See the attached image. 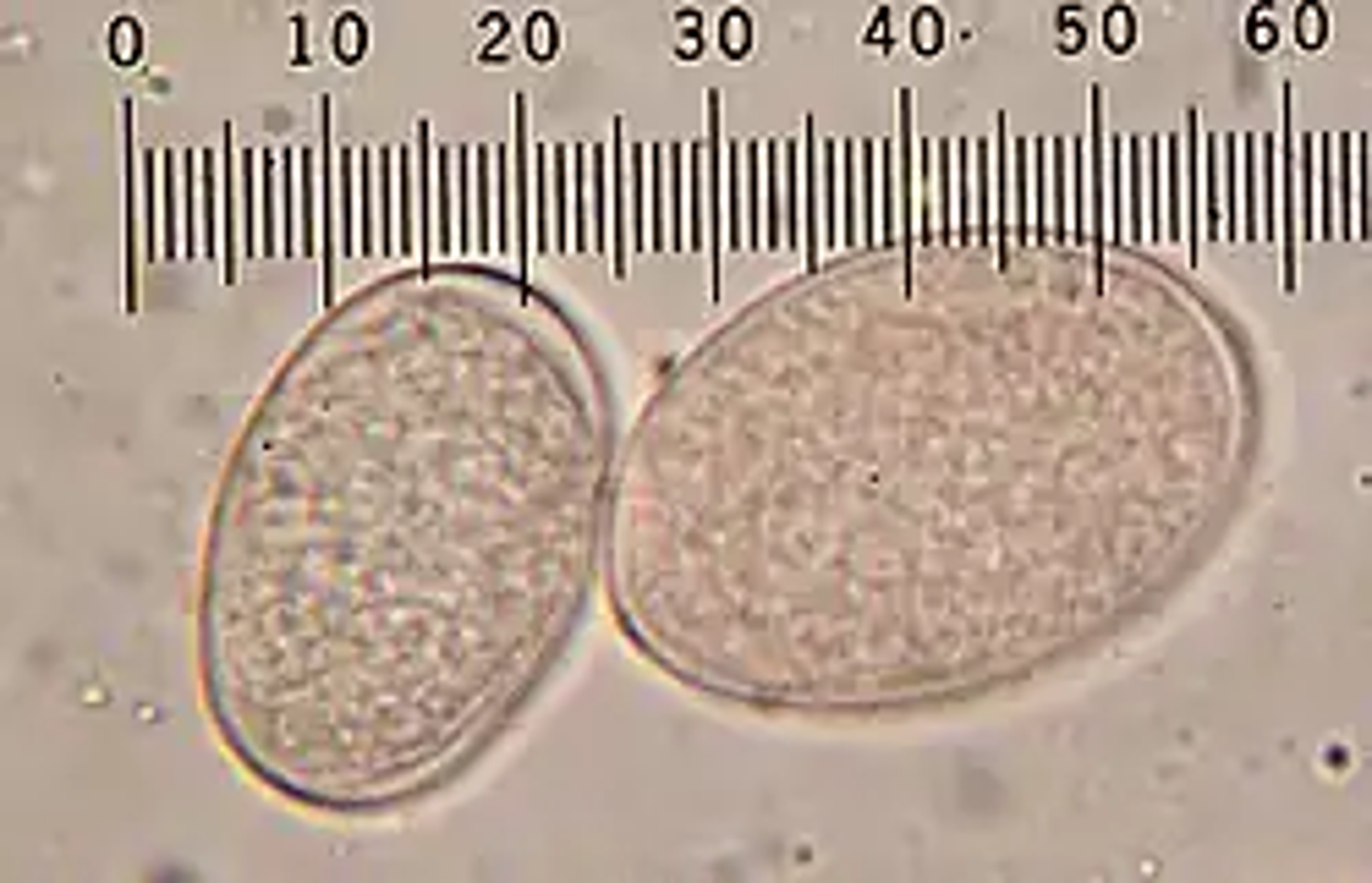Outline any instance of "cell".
I'll return each mask as SVG.
<instances>
[{
	"label": "cell",
	"instance_id": "cell-1",
	"mask_svg": "<svg viewBox=\"0 0 1372 883\" xmlns=\"http://www.w3.org/2000/svg\"><path fill=\"white\" fill-rule=\"evenodd\" d=\"M1257 439L1246 329L1142 247H863L648 395L610 603L664 675L747 709L983 697L1203 566Z\"/></svg>",
	"mask_w": 1372,
	"mask_h": 883
},
{
	"label": "cell",
	"instance_id": "cell-2",
	"mask_svg": "<svg viewBox=\"0 0 1372 883\" xmlns=\"http://www.w3.org/2000/svg\"><path fill=\"white\" fill-rule=\"evenodd\" d=\"M616 499L593 335L528 275H385L292 346L225 462L198 675L286 802L374 813L505 736L587 614Z\"/></svg>",
	"mask_w": 1372,
	"mask_h": 883
},
{
	"label": "cell",
	"instance_id": "cell-3",
	"mask_svg": "<svg viewBox=\"0 0 1372 883\" xmlns=\"http://www.w3.org/2000/svg\"><path fill=\"white\" fill-rule=\"evenodd\" d=\"M703 182H709V148H693V209H686V247H703V236H709Z\"/></svg>",
	"mask_w": 1372,
	"mask_h": 883
},
{
	"label": "cell",
	"instance_id": "cell-4",
	"mask_svg": "<svg viewBox=\"0 0 1372 883\" xmlns=\"http://www.w3.org/2000/svg\"><path fill=\"white\" fill-rule=\"evenodd\" d=\"M1339 231L1356 236V132L1339 138Z\"/></svg>",
	"mask_w": 1372,
	"mask_h": 883
},
{
	"label": "cell",
	"instance_id": "cell-5",
	"mask_svg": "<svg viewBox=\"0 0 1372 883\" xmlns=\"http://www.w3.org/2000/svg\"><path fill=\"white\" fill-rule=\"evenodd\" d=\"M329 39H335V61H340V66H358V61L368 55V23H363L358 12H340Z\"/></svg>",
	"mask_w": 1372,
	"mask_h": 883
},
{
	"label": "cell",
	"instance_id": "cell-6",
	"mask_svg": "<svg viewBox=\"0 0 1372 883\" xmlns=\"http://www.w3.org/2000/svg\"><path fill=\"white\" fill-rule=\"evenodd\" d=\"M714 34H720V50H725L730 61H747V55H752V44H758V28H752V17H747L741 7H730V12L720 17V28H714Z\"/></svg>",
	"mask_w": 1372,
	"mask_h": 883
},
{
	"label": "cell",
	"instance_id": "cell-7",
	"mask_svg": "<svg viewBox=\"0 0 1372 883\" xmlns=\"http://www.w3.org/2000/svg\"><path fill=\"white\" fill-rule=\"evenodd\" d=\"M522 44H528L533 61H555V55H560V23H555L549 12H533V17L522 23Z\"/></svg>",
	"mask_w": 1372,
	"mask_h": 883
},
{
	"label": "cell",
	"instance_id": "cell-8",
	"mask_svg": "<svg viewBox=\"0 0 1372 883\" xmlns=\"http://www.w3.org/2000/svg\"><path fill=\"white\" fill-rule=\"evenodd\" d=\"M105 44H111V61H116V66H138V61H143V23H138V17H116L111 34H105Z\"/></svg>",
	"mask_w": 1372,
	"mask_h": 883
},
{
	"label": "cell",
	"instance_id": "cell-9",
	"mask_svg": "<svg viewBox=\"0 0 1372 883\" xmlns=\"http://www.w3.org/2000/svg\"><path fill=\"white\" fill-rule=\"evenodd\" d=\"M1098 34H1103V50H1109V55H1126V50L1137 44V12H1131V7H1109Z\"/></svg>",
	"mask_w": 1372,
	"mask_h": 883
},
{
	"label": "cell",
	"instance_id": "cell-10",
	"mask_svg": "<svg viewBox=\"0 0 1372 883\" xmlns=\"http://www.w3.org/2000/svg\"><path fill=\"white\" fill-rule=\"evenodd\" d=\"M911 50L928 55V61L945 50V17H939L933 7H917V12H911Z\"/></svg>",
	"mask_w": 1372,
	"mask_h": 883
},
{
	"label": "cell",
	"instance_id": "cell-11",
	"mask_svg": "<svg viewBox=\"0 0 1372 883\" xmlns=\"http://www.w3.org/2000/svg\"><path fill=\"white\" fill-rule=\"evenodd\" d=\"M1296 44L1302 50H1323L1329 44V12L1318 7V0H1307V7L1296 12Z\"/></svg>",
	"mask_w": 1372,
	"mask_h": 883
},
{
	"label": "cell",
	"instance_id": "cell-12",
	"mask_svg": "<svg viewBox=\"0 0 1372 883\" xmlns=\"http://www.w3.org/2000/svg\"><path fill=\"white\" fill-rule=\"evenodd\" d=\"M159 165H165V258H177L182 247H177V154H159Z\"/></svg>",
	"mask_w": 1372,
	"mask_h": 883
},
{
	"label": "cell",
	"instance_id": "cell-13",
	"mask_svg": "<svg viewBox=\"0 0 1372 883\" xmlns=\"http://www.w3.org/2000/svg\"><path fill=\"white\" fill-rule=\"evenodd\" d=\"M1279 39H1284V28L1273 23V12H1268V7H1257V12L1246 17V44H1252L1257 55H1268V50H1279Z\"/></svg>",
	"mask_w": 1372,
	"mask_h": 883
},
{
	"label": "cell",
	"instance_id": "cell-14",
	"mask_svg": "<svg viewBox=\"0 0 1372 883\" xmlns=\"http://www.w3.org/2000/svg\"><path fill=\"white\" fill-rule=\"evenodd\" d=\"M478 28H483V50H478V61H489V66H500V61H505V55H510V50H505V39H510V23H505V17H500V12H489V17H483V23H478Z\"/></svg>",
	"mask_w": 1372,
	"mask_h": 883
},
{
	"label": "cell",
	"instance_id": "cell-15",
	"mask_svg": "<svg viewBox=\"0 0 1372 883\" xmlns=\"http://www.w3.org/2000/svg\"><path fill=\"white\" fill-rule=\"evenodd\" d=\"M1054 28H1060V50H1065V55H1076V50L1087 44V28H1082V17H1076V12H1060V23H1054Z\"/></svg>",
	"mask_w": 1372,
	"mask_h": 883
},
{
	"label": "cell",
	"instance_id": "cell-16",
	"mask_svg": "<svg viewBox=\"0 0 1372 883\" xmlns=\"http://www.w3.org/2000/svg\"><path fill=\"white\" fill-rule=\"evenodd\" d=\"M863 39H868L873 50H884V44H890V7H879V17L868 23V34H863Z\"/></svg>",
	"mask_w": 1372,
	"mask_h": 883
},
{
	"label": "cell",
	"instance_id": "cell-17",
	"mask_svg": "<svg viewBox=\"0 0 1372 883\" xmlns=\"http://www.w3.org/2000/svg\"><path fill=\"white\" fill-rule=\"evenodd\" d=\"M675 28H681V34H698V28H703V12H698V7H681V12H675Z\"/></svg>",
	"mask_w": 1372,
	"mask_h": 883
},
{
	"label": "cell",
	"instance_id": "cell-18",
	"mask_svg": "<svg viewBox=\"0 0 1372 883\" xmlns=\"http://www.w3.org/2000/svg\"><path fill=\"white\" fill-rule=\"evenodd\" d=\"M675 55H681V61H698V55H703V39H698V34H681V39H675Z\"/></svg>",
	"mask_w": 1372,
	"mask_h": 883
}]
</instances>
